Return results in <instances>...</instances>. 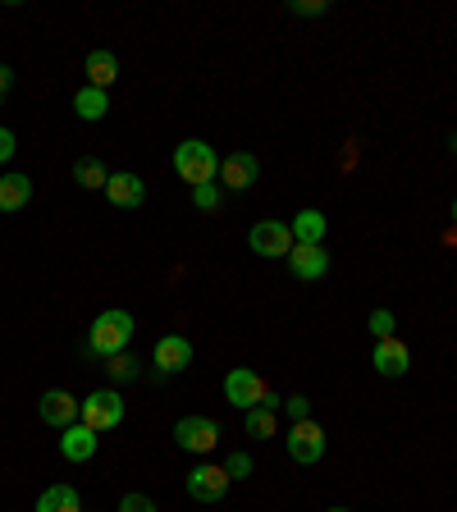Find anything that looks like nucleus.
Segmentation results:
<instances>
[{
  "label": "nucleus",
  "mask_w": 457,
  "mask_h": 512,
  "mask_svg": "<svg viewBox=\"0 0 457 512\" xmlns=\"http://www.w3.org/2000/svg\"><path fill=\"white\" fill-rule=\"evenodd\" d=\"M128 339H133V316L128 311H101V316L92 320V330H87V357H115V352L128 348Z\"/></svg>",
  "instance_id": "obj_1"
},
{
  "label": "nucleus",
  "mask_w": 457,
  "mask_h": 512,
  "mask_svg": "<svg viewBox=\"0 0 457 512\" xmlns=\"http://www.w3.org/2000/svg\"><path fill=\"white\" fill-rule=\"evenodd\" d=\"M174 174H179L183 183H192V188L215 183V179H220V156H215L202 138H188V142H179V147H174Z\"/></svg>",
  "instance_id": "obj_2"
},
{
  "label": "nucleus",
  "mask_w": 457,
  "mask_h": 512,
  "mask_svg": "<svg viewBox=\"0 0 457 512\" xmlns=\"http://www.w3.org/2000/svg\"><path fill=\"white\" fill-rule=\"evenodd\" d=\"M224 398H229V407H243V412H252V407H261L270 398V384L261 380L252 366H234V371L224 375Z\"/></svg>",
  "instance_id": "obj_3"
},
{
  "label": "nucleus",
  "mask_w": 457,
  "mask_h": 512,
  "mask_svg": "<svg viewBox=\"0 0 457 512\" xmlns=\"http://www.w3.org/2000/svg\"><path fill=\"white\" fill-rule=\"evenodd\" d=\"M119 421H124V398H119V389H96V394L83 398V426L87 430L106 435V430H115Z\"/></svg>",
  "instance_id": "obj_4"
},
{
  "label": "nucleus",
  "mask_w": 457,
  "mask_h": 512,
  "mask_svg": "<svg viewBox=\"0 0 457 512\" xmlns=\"http://www.w3.org/2000/svg\"><path fill=\"white\" fill-rule=\"evenodd\" d=\"M174 444L183 453H211L220 444V426H215L211 416H183L179 426H174Z\"/></svg>",
  "instance_id": "obj_5"
},
{
  "label": "nucleus",
  "mask_w": 457,
  "mask_h": 512,
  "mask_svg": "<svg viewBox=\"0 0 457 512\" xmlns=\"http://www.w3.org/2000/svg\"><path fill=\"white\" fill-rule=\"evenodd\" d=\"M288 458L302 462V467L325 458V430H320L311 416L307 421H293V430H288Z\"/></svg>",
  "instance_id": "obj_6"
},
{
  "label": "nucleus",
  "mask_w": 457,
  "mask_h": 512,
  "mask_svg": "<svg viewBox=\"0 0 457 512\" xmlns=\"http://www.w3.org/2000/svg\"><path fill=\"white\" fill-rule=\"evenodd\" d=\"M37 416H42L46 426H55V430H69V426H78L83 403H78L69 389H46L42 403H37Z\"/></svg>",
  "instance_id": "obj_7"
},
{
  "label": "nucleus",
  "mask_w": 457,
  "mask_h": 512,
  "mask_svg": "<svg viewBox=\"0 0 457 512\" xmlns=\"http://www.w3.org/2000/svg\"><path fill=\"white\" fill-rule=\"evenodd\" d=\"M256 179H261V160H256L252 151H229V156L220 160V188L247 192Z\"/></svg>",
  "instance_id": "obj_8"
},
{
  "label": "nucleus",
  "mask_w": 457,
  "mask_h": 512,
  "mask_svg": "<svg viewBox=\"0 0 457 512\" xmlns=\"http://www.w3.org/2000/svg\"><path fill=\"white\" fill-rule=\"evenodd\" d=\"M229 485H234V480H229V471L224 467H211V462H206V467H192L188 471V494L197 503H220L224 494H229Z\"/></svg>",
  "instance_id": "obj_9"
},
{
  "label": "nucleus",
  "mask_w": 457,
  "mask_h": 512,
  "mask_svg": "<svg viewBox=\"0 0 457 512\" xmlns=\"http://www.w3.org/2000/svg\"><path fill=\"white\" fill-rule=\"evenodd\" d=\"M247 243H252L256 256H288L293 252V229H288L284 220H261L247 234Z\"/></svg>",
  "instance_id": "obj_10"
},
{
  "label": "nucleus",
  "mask_w": 457,
  "mask_h": 512,
  "mask_svg": "<svg viewBox=\"0 0 457 512\" xmlns=\"http://www.w3.org/2000/svg\"><path fill=\"white\" fill-rule=\"evenodd\" d=\"M106 197H110V206H119V211H138V206L147 202V183H142L133 170H119V174H110Z\"/></svg>",
  "instance_id": "obj_11"
},
{
  "label": "nucleus",
  "mask_w": 457,
  "mask_h": 512,
  "mask_svg": "<svg viewBox=\"0 0 457 512\" xmlns=\"http://www.w3.org/2000/svg\"><path fill=\"white\" fill-rule=\"evenodd\" d=\"M192 366V343L183 339V334H165V339L156 343V371L160 375H179Z\"/></svg>",
  "instance_id": "obj_12"
},
{
  "label": "nucleus",
  "mask_w": 457,
  "mask_h": 512,
  "mask_svg": "<svg viewBox=\"0 0 457 512\" xmlns=\"http://www.w3.org/2000/svg\"><path fill=\"white\" fill-rule=\"evenodd\" d=\"M284 261L298 279H320L330 270V252H325V247H307V243H293V252H288Z\"/></svg>",
  "instance_id": "obj_13"
},
{
  "label": "nucleus",
  "mask_w": 457,
  "mask_h": 512,
  "mask_svg": "<svg viewBox=\"0 0 457 512\" xmlns=\"http://www.w3.org/2000/svg\"><path fill=\"white\" fill-rule=\"evenodd\" d=\"M407 366H412V348H407L403 339H380L375 343V371L380 375L398 380V375H407Z\"/></svg>",
  "instance_id": "obj_14"
},
{
  "label": "nucleus",
  "mask_w": 457,
  "mask_h": 512,
  "mask_svg": "<svg viewBox=\"0 0 457 512\" xmlns=\"http://www.w3.org/2000/svg\"><path fill=\"white\" fill-rule=\"evenodd\" d=\"M83 69H87V87H101V92H110V87L119 83V55L115 51H92Z\"/></svg>",
  "instance_id": "obj_15"
},
{
  "label": "nucleus",
  "mask_w": 457,
  "mask_h": 512,
  "mask_svg": "<svg viewBox=\"0 0 457 512\" xmlns=\"http://www.w3.org/2000/svg\"><path fill=\"white\" fill-rule=\"evenodd\" d=\"M96 439H101V435H96V430H87L83 421H78V426H69V430L60 435V453H64L69 462H87V458L96 453Z\"/></svg>",
  "instance_id": "obj_16"
},
{
  "label": "nucleus",
  "mask_w": 457,
  "mask_h": 512,
  "mask_svg": "<svg viewBox=\"0 0 457 512\" xmlns=\"http://www.w3.org/2000/svg\"><path fill=\"white\" fill-rule=\"evenodd\" d=\"M293 243H307V247H325V229H330V220L320 211H298L293 215Z\"/></svg>",
  "instance_id": "obj_17"
},
{
  "label": "nucleus",
  "mask_w": 457,
  "mask_h": 512,
  "mask_svg": "<svg viewBox=\"0 0 457 512\" xmlns=\"http://www.w3.org/2000/svg\"><path fill=\"white\" fill-rule=\"evenodd\" d=\"M28 197H32V179H28V174H19V170L0 174V211H23V206H28Z\"/></svg>",
  "instance_id": "obj_18"
},
{
  "label": "nucleus",
  "mask_w": 457,
  "mask_h": 512,
  "mask_svg": "<svg viewBox=\"0 0 457 512\" xmlns=\"http://www.w3.org/2000/svg\"><path fill=\"white\" fill-rule=\"evenodd\" d=\"M37 512H83V499H78L74 485H46Z\"/></svg>",
  "instance_id": "obj_19"
},
{
  "label": "nucleus",
  "mask_w": 457,
  "mask_h": 512,
  "mask_svg": "<svg viewBox=\"0 0 457 512\" xmlns=\"http://www.w3.org/2000/svg\"><path fill=\"white\" fill-rule=\"evenodd\" d=\"M74 110H78V119L96 124V119H106V110H110V92H101V87H78Z\"/></svg>",
  "instance_id": "obj_20"
},
{
  "label": "nucleus",
  "mask_w": 457,
  "mask_h": 512,
  "mask_svg": "<svg viewBox=\"0 0 457 512\" xmlns=\"http://www.w3.org/2000/svg\"><path fill=\"white\" fill-rule=\"evenodd\" d=\"M74 179L83 183V188H101V192H106L110 170H106V165H101L96 156H78V160H74Z\"/></svg>",
  "instance_id": "obj_21"
},
{
  "label": "nucleus",
  "mask_w": 457,
  "mask_h": 512,
  "mask_svg": "<svg viewBox=\"0 0 457 512\" xmlns=\"http://www.w3.org/2000/svg\"><path fill=\"white\" fill-rule=\"evenodd\" d=\"M106 375L115 384H128V380H138V375H142V362L124 348V352H115V357H106Z\"/></svg>",
  "instance_id": "obj_22"
},
{
  "label": "nucleus",
  "mask_w": 457,
  "mask_h": 512,
  "mask_svg": "<svg viewBox=\"0 0 457 512\" xmlns=\"http://www.w3.org/2000/svg\"><path fill=\"white\" fill-rule=\"evenodd\" d=\"M247 435L252 439L275 435V407H252V412H247Z\"/></svg>",
  "instance_id": "obj_23"
},
{
  "label": "nucleus",
  "mask_w": 457,
  "mask_h": 512,
  "mask_svg": "<svg viewBox=\"0 0 457 512\" xmlns=\"http://www.w3.org/2000/svg\"><path fill=\"white\" fill-rule=\"evenodd\" d=\"M220 202H224V188L220 183H202V188H192V206H197V211H220Z\"/></svg>",
  "instance_id": "obj_24"
},
{
  "label": "nucleus",
  "mask_w": 457,
  "mask_h": 512,
  "mask_svg": "<svg viewBox=\"0 0 457 512\" xmlns=\"http://www.w3.org/2000/svg\"><path fill=\"white\" fill-rule=\"evenodd\" d=\"M371 334H375V343H380V339H394V311H389V307H375L371 311Z\"/></svg>",
  "instance_id": "obj_25"
},
{
  "label": "nucleus",
  "mask_w": 457,
  "mask_h": 512,
  "mask_svg": "<svg viewBox=\"0 0 457 512\" xmlns=\"http://www.w3.org/2000/svg\"><path fill=\"white\" fill-rule=\"evenodd\" d=\"M288 14H298V19H320V14H330V5H325V0H293Z\"/></svg>",
  "instance_id": "obj_26"
},
{
  "label": "nucleus",
  "mask_w": 457,
  "mask_h": 512,
  "mask_svg": "<svg viewBox=\"0 0 457 512\" xmlns=\"http://www.w3.org/2000/svg\"><path fill=\"white\" fill-rule=\"evenodd\" d=\"M224 471H229V480H247L252 476V458H247V453H229Z\"/></svg>",
  "instance_id": "obj_27"
},
{
  "label": "nucleus",
  "mask_w": 457,
  "mask_h": 512,
  "mask_svg": "<svg viewBox=\"0 0 457 512\" xmlns=\"http://www.w3.org/2000/svg\"><path fill=\"white\" fill-rule=\"evenodd\" d=\"M119 512H156V503H151L147 494H124V499H119Z\"/></svg>",
  "instance_id": "obj_28"
},
{
  "label": "nucleus",
  "mask_w": 457,
  "mask_h": 512,
  "mask_svg": "<svg viewBox=\"0 0 457 512\" xmlns=\"http://www.w3.org/2000/svg\"><path fill=\"white\" fill-rule=\"evenodd\" d=\"M284 412L293 416V421H307V416H311V403H307V398H302V394H293V398H288V403H284Z\"/></svg>",
  "instance_id": "obj_29"
},
{
  "label": "nucleus",
  "mask_w": 457,
  "mask_h": 512,
  "mask_svg": "<svg viewBox=\"0 0 457 512\" xmlns=\"http://www.w3.org/2000/svg\"><path fill=\"white\" fill-rule=\"evenodd\" d=\"M14 151H19V142H14V133H10V128H0V160H10Z\"/></svg>",
  "instance_id": "obj_30"
},
{
  "label": "nucleus",
  "mask_w": 457,
  "mask_h": 512,
  "mask_svg": "<svg viewBox=\"0 0 457 512\" xmlns=\"http://www.w3.org/2000/svg\"><path fill=\"white\" fill-rule=\"evenodd\" d=\"M10 87H14V69H10V64H0V96L10 92Z\"/></svg>",
  "instance_id": "obj_31"
},
{
  "label": "nucleus",
  "mask_w": 457,
  "mask_h": 512,
  "mask_svg": "<svg viewBox=\"0 0 457 512\" xmlns=\"http://www.w3.org/2000/svg\"><path fill=\"white\" fill-rule=\"evenodd\" d=\"M453 220H457V202H453Z\"/></svg>",
  "instance_id": "obj_32"
},
{
  "label": "nucleus",
  "mask_w": 457,
  "mask_h": 512,
  "mask_svg": "<svg viewBox=\"0 0 457 512\" xmlns=\"http://www.w3.org/2000/svg\"><path fill=\"white\" fill-rule=\"evenodd\" d=\"M453 156H457V138H453Z\"/></svg>",
  "instance_id": "obj_33"
},
{
  "label": "nucleus",
  "mask_w": 457,
  "mask_h": 512,
  "mask_svg": "<svg viewBox=\"0 0 457 512\" xmlns=\"http://www.w3.org/2000/svg\"><path fill=\"white\" fill-rule=\"evenodd\" d=\"M330 512H348V508H330Z\"/></svg>",
  "instance_id": "obj_34"
}]
</instances>
